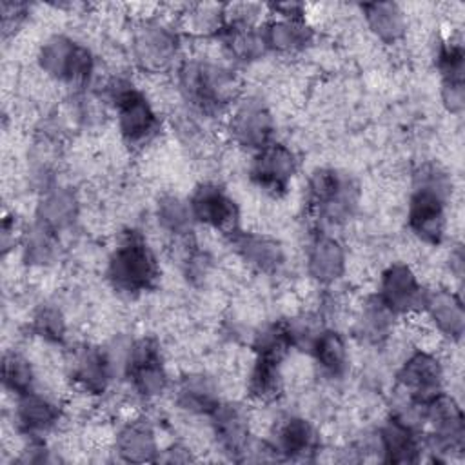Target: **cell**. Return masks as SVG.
Segmentation results:
<instances>
[{
	"label": "cell",
	"mask_w": 465,
	"mask_h": 465,
	"mask_svg": "<svg viewBox=\"0 0 465 465\" xmlns=\"http://www.w3.org/2000/svg\"><path fill=\"white\" fill-rule=\"evenodd\" d=\"M276 454L287 460H309L314 456L320 445L316 429L300 416H289L276 427L274 440Z\"/></svg>",
	"instance_id": "20"
},
{
	"label": "cell",
	"mask_w": 465,
	"mask_h": 465,
	"mask_svg": "<svg viewBox=\"0 0 465 465\" xmlns=\"http://www.w3.org/2000/svg\"><path fill=\"white\" fill-rule=\"evenodd\" d=\"M125 374L133 389L143 398H154L165 391L169 380L156 340L140 338L129 347Z\"/></svg>",
	"instance_id": "7"
},
{
	"label": "cell",
	"mask_w": 465,
	"mask_h": 465,
	"mask_svg": "<svg viewBox=\"0 0 465 465\" xmlns=\"http://www.w3.org/2000/svg\"><path fill=\"white\" fill-rule=\"evenodd\" d=\"M450 193L447 174L436 165H425L414 182L409 200L407 223L409 229L425 243L436 245L445 234V203Z\"/></svg>",
	"instance_id": "2"
},
{
	"label": "cell",
	"mask_w": 465,
	"mask_h": 465,
	"mask_svg": "<svg viewBox=\"0 0 465 465\" xmlns=\"http://www.w3.org/2000/svg\"><path fill=\"white\" fill-rule=\"evenodd\" d=\"M398 383L405 391L407 400L425 405L443 387V369L436 356L416 351L412 352L398 371Z\"/></svg>",
	"instance_id": "11"
},
{
	"label": "cell",
	"mask_w": 465,
	"mask_h": 465,
	"mask_svg": "<svg viewBox=\"0 0 465 465\" xmlns=\"http://www.w3.org/2000/svg\"><path fill=\"white\" fill-rule=\"evenodd\" d=\"M311 354L314 356L316 363L320 365V369L331 376V378H338L345 372L347 369V345L345 340L340 332L332 331V329H323L316 334V338L312 340L311 347H309Z\"/></svg>",
	"instance_id": "28"
},
{
	"label": "cell",
	"mask_w": 465,
	"mask_h": 465,
	"mask_svg": "<svg viewBox=\"0 0 465 465\" xmlns=\"http://www.w3.org/2000/svg\"><path fill=\"white\" fill-rule=\"evenodd\" d=\"M156 218L160 227L174 236L189 234L196 222L189 200H183L176 194H165L158 200Z\"/></svg>",
	"instance_id": "31"
},
{
	"label": "cell",
	"mask_w": 465,
	"mask_h": 465,
	"mask_svg": "<svg viewBox=\"0 0 465 465\" xmlns=\"http://www.w3.org/2000/svg\"><path fill=\"white\" fill-rule=\"evenodd\" d=\"M231 138L254 153L274 142V120L260 100L242 102L229 120Z\"/></svg>",
	"instance_id": "13"
},
{
	"label": "cell",
	"mask_w": 465,
	"mask_h": 465,
	"mask_svg": "<svg viewBox=\"0 0 465 465\" xmlns=\"http://www.w3.org/2000/svg\"><path fill=\"white\" fill-rule=\"evenodd\" d=\"M2 380L5 389L16 396L31 392L35 385V371L31 361L20 352H5L2 360Z\"/></svg>",
	"instance_id": "35"
},
{
	"label": "cell",
	"mask_w": 465,
	"mask_h": 465,
	"mask_svg": "<svg viewBox=\"0 0 465 465\" xmlns=\"http://www.w3.org/2000/svg\"><path fill=\"white\" fill-rule=\"evenodd\" d=\"M294 347L289 322H274L263 327L254 338L256 356H267L283 361L287 352Z\"/></svg>",
	"instance_id": "32"
},
{
	"label": "cell",
	"mask_w": 465,
	"mask_h": 465,
	"mask_svg": "<svg viewBox=\"0 0 465 465\" xmlns=\"http://www.w3.org/2000/svg\"><path fill=\"white\" fill-rule=\"evenodd\" d=\"M369 29L385 44H394L403 38L407 18L401 7L394 2H371L361 5Z\"/></svg>",
	"instance_id": "27"
},
{
	"label": "cell",
	"mask_w": 465,
	"mask_h": 465,
	"mask_svg": "<svg viewBox=\"0 0 465 465\" xmlns=\"http://www.w3.org/2000/svg\"><path fill=\"white\" fill-rule=\"evenodd\" d=\"M176 403L193 414L211 416L222 401L213 378L205 374H189L182 378L176 387Z\"/></svg>",
	"instance_id": "24"
},
{
	"label": "cell",
	"mask_w": 465,
	"mask_h": 465,
	"mask_svg": "<svg viewBox=\"0 0 465 465\" xmlns=\"http://www.w3.org/2000/svg\"><path fill=\"white\" fill-rule=\"evenodd\" d=\"M262 29L267 49L278 53H296L307 47L312 40V29L305 24L303 18L278 16L265 24Z\"/></svg>",
	"instance_id": "26"
},
{
	"label": "cell",
	"mask_w": 465,
	"mask_h": 465,
	"mask_svg": "<svg viewBox=\"0 0 465 465\" xmlns=\"http://www.w3.org/2000/svg\"><path fill=\"white\" fill-rule=\"evenodd\" d=\"M438 69L441 74V87H463L465 80V53L456 42H443L438 49Z\"/></svg>",
	"instance_id": "36"
},
{
	"label": "cell",
	"mask_w": 465,
	"mask_h": 465,
	"mask_svg": "<svg viewBox=\"0 0 465 465\" xmlns=\"http://www.w3.org/2000/svg\"><path fill=\"white\" fill-rule=\"evenodd\" d=\"M116 452L124 461L131 463L156 461L160 450L153 425L143 418L124 425L116 436Z\"/></svg>",
	"instance_id": "23"
},
{
	"label": "cell",
	"mask_w": 465,
	"mask_h": 465,
	"mask_svg": "<svg viewBox=\"0 0 465 465\" xmlns=\"http://www.w3.org/2000/svg\"><path fill=\"white\" fill-rule=\"evenodd\" d=\"M33 331L51 343H62L65 338L64 314L53 305H42L33 316Z\"/></svg>",
	"instance_id": "38"
},
{
	"label": "cell",
	"mask_w": 465,
	"mask_h": 465,
	"mask_svg": "<svg viewBox=\"0 0 465 465\" xmlns=\"http://www.w3.org/2000/svg\"><path fill=\"white\" fill-rule=\"evenodd\" d=\"M309 276L320 283L336 282L345 271V249L329 234H318L307 252Z\"/></svg>",
	"instance_id": "22"
},
{
	"label": "cell",
	"mask_w": 465,
	"mask_h": 465,
	"mask_svg": "<svg viewBox=\"0 0 465 465\" xmlns=\"http://www.w3.org/2000/svg\"><path fill=\"white\" fill-rule=\"evenodd\" d=\"M425 292L409 265L394 263L381 274L378 298L398 316L421 311Z\"/></svg>",
	"instance_id": "14"
},
{
	"label": "cell",
	"mask_w": 465,
	"mask_h": 465,
	"mask_svg": "<svg viewBox=\"0 0 465 465\" xmlns=\"http://www.w3.org/2000/svg\"><path fill=\"white\" fill-rule=\"evenodd\" d=\"M307 198L311 207L327 222L349 218L358 200L356 183L336 169H316L309 178Z\"/></svg>",
	"instance_id": "6"
},
{
	"label": "cell",
	"mask_w": 465,
	"mask_h": 465,
	"mask_svg": "<svg viewBox=\"0 0 465 465\" xmlns=\"http://www.w3.org/2000/svg\"><path fill=\"white\" fill-rule=\"evenodd\" d=\"M222 38L229 54L240 62L256 60L267 51L263 29H260L258 25L225 24Z\"/></svg>",
	"instance_id": "29"
},
{
	"label": "cell",
	"mask_w": 465,
	"mask_h": 465,
	"mask_svg": "<svg viewBox=\"0 0 465 465\" xmlns=\"http://www.w3.org/2000/svg\"><path fill=\"white\" fill-rule=\"evenodd\" d=\"M111 102L116 107L122 138L133 145H147L160 131V120L147 98L129 82L116 80L109 87Z\"/></svg>",
	"instance_id": "4"
},
{
	"label": "cell",
	"mask_w": 465,
	"mask_h": 465,
	"mask_svg": "<svg viewBox=\"0 0 465 465\" xmlns=\"http://www.w3.org/2000/svg\"><path fill=\"white\" fill-rule=\"evenodd\" d=\"M20 461H24V463H42V461H47V449H45V445L38 438H33V441L22 452Z\"/></svg>",
	"instance_id": "39"
},
{
	"label": "cell",
	"mask_w": 465,
	"mask_h": 465,
	"mask_svg": "<svg viewBox=\"0 0 465 465\" xmlns=\"http://www.w3.org/2000/svg\"><path fill=\"white\" fill-rule=\"evenodd\" d=\"M194 220L220 232L232 234L238 231V207L234 200L216 183H202L189 198Z\"/></svg>",
	"instance_id": "12"
},
{
	"label": "cell",
	"mask_w": 465,
	"mask_h": 465,
	"mask_svg": "<svg viewBox=\"0 0 465 465\" xmlns=\"http://www.w3.org/2000/svg\"><path fill=\"white\" fill-rule=\"evenodd\" d=\"M38 64L51 78L84 87L94 69V58L91 51L64 35H54L40 47Z\"/></svg>",
	"instance_id": "5"
},
{
	"label": "cell",
	"mask_w": 465,
	"mask_h": 465,
	"mask_svg": "<svg viewBox=\"0 0 465 465\" xmlns=\"http://www.w3.org/2000/svg\"><path fill=\"white\" fill-rule=\"evenodd\" d=\"M78 214V202L73 191L67 187H51L45 189L38 209H36V222L49 227L51 231L58 232L69 227Z\"/></svg>",
	"instance_id": "25"
},
{
	"label": "cell",
	"mask_w": 465,
	"mask_h": 465,
	"mask_svg": "<svg viewBox=\"0 0 465 465\" xmlns=\"http://www.w3.org/2000/svg\"><path fill=\"white\" fill-rule=\"evenodd\" d=\"M187 27L196 35H222L225 27V7L216 4H200L187 15Z\"/></svg>",
	"instance_id": "37"
},
{
	"label": "cell",
	"mask_w": 465,
	"mask_h": 465,
	"mask_svg": "<svg viewBox=\"0 0 465 465\" xmlns=\"http://www.w3.org/2000/svg\"><path fill=\"white\" fill-rule=\"evenodd\" d=\"M71 376L89 394H102L113 378V363L98 347L76 349L71 361Z\"/></svg>",
	"instance_id": "18"
},
{
	"label": "cell",
	"mask_w": 465,
	"mask_h": 465,
	"mask_svg": "<svg viewBox=\"0 0 465 465\" xmlns=\"http://www.w3.org/2000/svg\"><path fill=\"white\" fill-rule=\"evenodd\" d=\"M249 394L260 403L274 401L282 394V361L267 356H256L249 376Z\"/></svg>",
	"instance_id": "30"
},
{
	"label": "cell",
	"mask_w": 465,
	"mask_h": 465,
	"mask_svg": "<svg viewBox=\"0 0 465 465\" xmlns=\"http://www.w3.org/2000/svg\"><path fill=\"white\" fill-rule=\"evenodd\" d=\"M421 311L429 314L441 334L454 341L461 340L465 331V311L458 294L443 289L427 291Z\"/></svg>",
	"instance_id": "21"
},
{
	"label": "cell",
	"mask_w": 465,
	"mask_h": 465,
	"mask_svg": "<svg viewBox=\"0 0 465 465\" xmlns=\"http://www.w3.org/2000/svg\"><path fill=\"white\" fill-rule=\"evenodd\" d=\"M396 314L376 296L369 298L363 305L360 318V332L371 341H381L389 336Z\"/></svg>",
	"instance_id": "33"
},
{
	"label": "cell",
	"mask_w": 465,
	"mask_h": 465,
	"mask_svg": "<svg viewBox=\"0 0 465 465\" xmlns=\"http://www.w3.org/2000/svg\"><path fill=\"white\" fill-rule=\"evenodd\" d=\"M213 432L222 450L232 460L247 458L251 447V429L245 411L232 403H220L211 414Z\"/></svg>",
	"instance_id": "15"
},
{
	"label": "cell",
	"mask_w": 465,
	"mask_h": 465,
	"mask_svg": "<svg viewBox=\"0 0 465 465\" xmlns=\"http://www.w3.org/2000/svg\"><path fill=\"white\" fill-rule=\"evenodd\" d=\"M423 420L430 425L434 450H461L465 441V420L458 401L443 391L423 405Z\"/></svg>",
	"instance_id": "8"
},
{
	"label": "cell",
	"mask_w": 465,
	"mask_h": 465,
	"mask_svg": "<svg viewBox=\"0 0 465 465\" xmlns=\"http://www.w3.org/2000/svg\"><path fill=\"white\" fill-rule=\"evenodd\" d=\"M178 49V35L162 22H143L133 36L134 58L138 65L149 73L169 69Z\"/></svg>",
	"instance_id": "9"
},
{
	"label": "cell",
	"mask_w": 465,
	"mask_h": 465,
	"mask_svg": "<svg viewBox=\"0 0 465 465\" xmlns=\"http://www.w3.org/2000/svg\"><path fill=\"white\" fill-rule=\"evenodd\" d=\"M56 254V232L35 222L24 236V258L31 265H47Z\"/></svg>",
	"instance_id": "34"
},
{
	"label": "cell",
	"mask_w": 465,
	"mask_h": 465,
	"mask_svg": "<svg viewBox=\"0 0 465 465\" xmlns=\"http://www.w3.org/2000/svg\"><path fill=\"white\" fill-rule=\"evenodd\" d=\"M16 398L18 401L15 407V421L16 427L27 436L38 438L58 423L60 409L47 396L31 391Z\"/></svg>",
	"instance_id": "19"
},
{
	"label": "cell",
	"mask_w": 465,
	"mask_h": 465,
	"mask_svg": "<svg viewBox=\"0 0 465 465\" xmlns=\"http://www.w3.org/2000/svg\"><path fill=\"white\" fill-rule=\"evenodd\" d=\"M107 276L113 287L125 294H140L154 287L158 262L138 231H127L111 252Z\"/></svg>",
	"instance_id": "3"
},
{
	"label": "cell",
	"mask_w": 465,
	"mask_h": 465,
	"mask_svg": "<svg viewBox=\"0 0 465 465\" xmlns=\"http://www.w3.org/2000/svg\"><path fill=\"white\" fill-rule=\"evenodd\" d=\"M183 98L203 114L225 111L240 94V80L232 69L209 60H187L178 69Z\"/></svg>",
	"instance_id": "1"
},
{
	"label": "cell",
	"mask_w": 465,
	"mask_h": 465,
	"mask_svg": "<svg viewBox=\"0 0 465 465\" xmlns=\"http://www.w3.org/2000/svg\"><path fill=\"white\" fill-rule=\"evenodd\" d=\"M378 447L389 463H416L421 454V438L416 425L392 414L378 432Z\"/></svg>",
	"instance_id": "17"
},
{
	"label": "cell",
	"mask_w": 465,
	"mask_h": 465,
	"mask_svg": "<svg viewBox=\"0 0 465 465\" xmlns=\"http://www.w3.org/2000/svg\"><path fill=\"white\" fill-rule=\"evenodd\" d=\"M296 156L287 145L271 142L254 153L251 163V178L265 193L280 196L287 191L289 182L296 173Z\"/></svg>",
	"instance_id": "10"
},
{
	"label": "cell",
	"mask_w": 465,
	"mask_h": 465,
	"mask_svg": "<svg viewBox=\"0 0 465 465\" xmlns=\"http://www.w3.org/2000/svg\"><path fill=\"white\" fill-rule=\"evenodd\" d=\"M229 238L236 254L260 272H278L285 263L282 243L271 236L260 232H243L238 229L229 234Z\"/></svg>",
	"instance_id": "16"
}]
</instances>
